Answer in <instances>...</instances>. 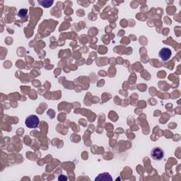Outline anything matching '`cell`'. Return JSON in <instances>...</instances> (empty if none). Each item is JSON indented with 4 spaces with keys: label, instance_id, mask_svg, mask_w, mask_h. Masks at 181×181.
Here are the masks:
<instances>
[{
    "label": "cell",
    "instance_id": "cell-1",
    "mask_svg": "<svg viewBox=\"0 0 181 181\" xmlns=\"http://www.w3.org/2000/svg\"><path fill=\"white\" fill-rule=\"evenodd\" d=\"M26 127L28 128H31V129H35L38 127L40 123V120L38 117V116L35 115H29L27 118L26 119Z\"/></svg>",
    "mask_w": 181,
    "mask_h": 181
},
{
    "label": "cell",
    "instance_id": "cell-6",
    "mask_svg": "<svg viewBox=\"0 0 181 181\" xmlns=\"http://www.w3.org/2000/svg\"><path fill=\"white\" fill-rule=\"evenodd\" d=\"M28 14V9H20L19 12L18 13V16L21 18H23V17H25Z\"/></svg>",
    "mask_w": 181,
    "mask_h": 181
},
{
    "label": "cell",
    "instance_id": "cell-5",
    "mask_svg": "<svg viewBox=\"0 0 181 181\" xmlns=\"http://www.w3.org/2000/svg\"><path fill=\"white\" fill-rule=\"evenodd\" d=\"M41 5L43 6V7H45V8H49V7L52 5L53 4V1H38Z\"/></svg>",
    "mask_w": 181,
    "mask_h": 181
},
{
    "label": "cell",
    "instance_id": "cell-7",
    "mask_svg": "<svg viewBox=\"0 0 181 181\" xmlns=\"http://www.w3.org/2000/svg\"><path fill=\"white\" fill-rule=\"evenodd\" d=\"M58 180H67V178H66V177H64V176H60V177H59V178H58Z\"/></svg>",
    "mask_w": 181,
    "mask_h": 181
},
{
    "label": "cell",
    "instance_id": "cell-3",
    "mask_svg": "<svg viewBox=\"0 0 181 181\" xmlns=\"http://www.w3.org/2000/svg\"><path fill=\"white\" fill-rule=\"evenodd\" d=\"M164 156V152L161 148L159 147H156L153 148L151 152V157L154 160L159 161L161 160Z\"/></svg>",
    "mask_w": 181,
    "mask_h": 181
},
{
    "label": "cell",
    "instance_id": "cell-4",
    "mask_svg": "<svg viewBox=\"0 0 181 181\" xmlns=\"http://www.w3.org/2000/svg\"><path fill=\"white\" fill-rule=\"evenodd\" d=\"M96 180H102V181H107V180H113L112 177L108 173H103L102 174L98 175L97 178H96Z\"/></svg>",
    "mask_w": 181,
    "mask_h": 181
},
{
    "label": "cell",
    "instance_id": "cell-2",
    "mask_svg": "<svg viewBox=\"0 0 181 181\" xmlns=\"http://www.w3.org/2000/svg\"><path fill=\"white\" fill-rule=\"evenodd\" d=\"M172 56V51L168 47H163L159 51V57L163 61H168Z\"/></svg>",
    "mask_w": 181,
    "mask_h": 181
}]
</instances>
